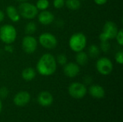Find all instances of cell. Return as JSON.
<instances>
[{
    "label": "cell",
    "mask_w": 123,
    "mask_h": 122,
    "mask_svg": "<svg viewBox=\"0 0 123 122\" xmlns=\"http://www.w3.org/2000/svg\"><path fill=\"white\" fill-rule=\"evenodd\" d=\"M55 58L50 53L43 54L38 60L36 65L37 72L43 76H50L57 70Z\"/></svg>",
    "instance_id": "6da1fadb"
},
{
    "label": "cell",
    "mask_w": 123,
    "mask_h": 122,
    "mask_svg": "<svg viewBox=\"0 0 123 122\" xmlns=\"http://www.w3.org/2000/svg\"><path fill=\"white\" fill-rule=\"evenodd\" d=\"M87 44V38L83 32H76L73 34L68 40V46L70 49L78 52L85 49Z\"/></svg>",
    "instance_id": "7a4b0ae2"
},
{
    "label": "cell",
    "mask_w": 123,
    "mask_h": 122,
    "mask_svg": "<svg viewBox=\"0 0 123 122\" xmlns=\"http://www.w3.org/2000/svg\"><path fill=\"white\" fill-rule=\"evenodd\" d=\"M17 29L13 25L6 24L0 27V40L5 45L14 43L17 39Z\"/></svg>",
    "instance_id": "3957f363"
},
{
    "label": "cell",
    "mask_w": 123,
    "mask_h": 122,
    "mask_svg": "<svg viewBox=\"0 0 123 122\" xmlns=\"http://www.w3.org/2000/svg\"><path fill=\"white\" fill-rule=\"evenodd\" d=\"M17 9L20 17L25 19H33L39 13L36 6L27 1L20 3Z\"/></svg>",
    "instance_id": "277c9868"
},
{
    "label": "cell",
    "mask_w": 123,
    "mask_h": 122,
    "mask_svg": "<svg viewBox=\"0 0 123 122\" xmlns=\"http://www.w3.org/2000/svg\"><path fill=\"white\" fill-rule=\"evenodd\" d=\"M113 68L114 65L112 61L107 57L99 58L96 62V69L102 76L110 75L112 72Z\"/></svg>",
    "instance_id": "5b68a950"
},
{
    "label": "cell",
    "mask_w": 123,
    "mask_h": 122,
    "mask_svg": "<svg viewBox=\"0 0 123 122\" xmlns=\"http://www.w3.org/2000/svg\"><path fill=\"white\" fill-rule=\"evenodd\" d=\"M68 94L75 99H81L87 93L86 85L80 82H74L68 86Z\"/></svg>",
    "instance_id": "8992f818"
},
{
    "label": "cell",
    "mask_w": 123,
    "mask_h": 122,
    "mask_svg": "<svg viewBox=\"0 0 123 122\" xmlns=\"http://www.w3.org/2000/svg\"><path fill=\"white\" fill-rule=\"evenodd\" d=\"M38 42L43 48L47 50L55 49L58 45L56 37L50 32L42 33L38 37Z\"/></svg>",
    "instance_id": "52a82bcc"
},
{
    "label": "cell",
    "mask_w": 123,
    "mask_h": 122,
    "mask_svg": "<svg viewBox=\"0 0 123 122\" xmlns=\"http://www.w3.org/2000/svg\"><path fill=\"white\" fill-rule=\"evenodd\" d=\"M38 42L32 35H25L22 40V48L27 54H33L37 48Z\"/></svg>",
    "instance_id": "ba28073f"
},
{
    "label": "cell",
    "mask_w": 123,
    "mask_h": 122,
    "mask_svg": "<svg viewBox=\"0 0 123 122\" xmlns=\"http://www.w3.org/2000/svg\"><path fill=\"white\" fill-rule=\"evenodd\" d=\"M118 31H119V29H118L117 25L116 24L115 22L112 21L106 22L103 26L102 32L106 35V37H107L109 40L112 39H115Z\"/></svg>",
    "instance_id": "9c48e42d"
},
{
    "label": "cell",
    "mask_w": 123,
    "mask_h": 122,
    "mask_svg": "<svg viewBox=\"0 0 123 122\" xmlns=\"http://www.w3.org/2000/svg\"><path fill=\"white\" fill-rule=\"evenodd\" d=\"M63 73L64 75L70 78L76 77L80 73V66L74 62L67 63L63 65Z\"/></svg>",
    "instance_id": "30bf717a"
},
{
    "label": "cell",
    "mask_w": 123,
    "mask_h": 122,
    "mask_svg": "<svg viewBox=\"0 0 123 122\" xmlns=\"http://www.w3.org/2000/svg\"><path fill=\"white\" fill-rule=\"evenodd\" d=\"M30 94L25 91L18 92L13 99V102L17 106L22 107L28 104L30 101Z\"/></svg>",
    "instance_id": "8fae6325"
},
{
    "label": "cell",
    "mask_w": 123,
    "mask_h": 122,
    "mask_svg": "<svg viewBox=\"0 0 123 122\" xmlns=\"http://www.w3.org/2000/svg\"><path fill=\"white\" fill-rule=\"evenodd\" d=\"M37 103L43 107H48L52 105L53 102V96L49 91H41L37 96Z\"/></svg>",
    "instance_id": "7c38bea8"
},
{
    "label": "cell",
    "mask_w": 123,
    "mask_h": 122,
    "mask_svg": "<svg viewBox=\"0 0 123 122\" xmlns=\"http://www.w3.org/2000/svg\"><path fill=\"white\" fill-rule=\"evenodd\" d=\"M37 19L41 24L44 26H47V25H50L54 22L55 17L51 12L46 9V10L41 11L40 13H38Z\"/></svg>",
    "instance_id": "4fadbf2b"
},
{
    "label": "cell",
    "mask_w": 123,
    "mask_h": 122,
    "mask_svg": "<svg viewBox=\"0 0 123 122\" xmlns=\"http://www.w3.org/2000/svg\"><path fill=\"white\" fill-rule=\"evenodd\" d=\"M89 93L92 97L97 99H101L105 96V88L98 84H93L89 88Z\"/></svg>",
    "instance_id": "5bb4252c"
},
{
    "label": "cell",
    "mask_w": 123,
    "mask_h": 122,
    "mask_svg": "<svg viewBox=\"0 0 123 122\" xmlns=\"http://www.w3.org/2000/svg\"><path fill=\"white\" fill-rule=\"evenodd\" d=\"M6 14L8 18L13 22H17L20 20V15L18 9L12 5H9L6 8Z\"/></svg>",
    "instance_id": "9a60e30c"
},
{
    "label": "cell",
    "mask_w": 123,
    "mask_h": 122,
    "mask_svg": "<svg viewBox=\"0 0 123 122\" xmlns=\"http://www.w3.org/2000/svg\"><path fill=\"white\" fill-rule=\"evenodd\" d=\"M76 53L75 56L76 63H77L79 66L86 65L89 62V58L87 52L82 50Z\"/></svg>",
    "instance_id": "2e32d148"
},
{
    "label": "cell",
    "mask_w": 123,
    "mask_h": 122,
    "mask_svg": "<svg viewBox=\"0 0 123 122\" xmlns=\"http://www.w3.org/2000/svg\"><path fill=\"white\" fill-rule=\"evenodd\" d=\"M36 76V70L31 67L25 68L22 72V78L25 81H31Z\"/></svg>",
    "instance_id": "e0dca14e"
},
{
    "label": "cell",
    "mask_w": 123,
    "mask_h": 122,
    "mask_svg": "<svg viewBox=\"0 0 123 122\" xmlns=\"http://www.w3.org/2000/svg\"><path fill=\"white\" fill-rule=\"evenodd\" d=\"M88 55L91 58H97L100 54L99 47L97 45H91L88 48Z\"/></svg>",
    "instance_id": "ac0fdd59"
},
{
    "label": "cell",
    "mask_w": 123,
    "mask_h": 122,
    "mask_svg": "<svg viewBox=\"0 0 123 122\" xmlns=\"http://www.w3.org/2000/svg\"><path fill=\"white\" fill-rule=\"evenodd\" d=\"M65 5L71 10H77L81 7L80 0H66L65 1Z\"/></svg>",
    "instance_id": "d6986e66"
},
{
    "label": "cell",
    "mask_w": 123,
    "mask_h": 122,
    "mask_svg": "<svg viewBox=\"0 0 123 122\" xmlns=\"http://www.w3.org/2000/svg\"><path fill=\"white\" fill-rule=\"evenodd\" d=\"M37 31V25L34 22H29L25 27V32L27 35H32Z\"/></svg>",
    "instance_id": "ffe728a7"
},
{
    "label": "cell",
    "mask_w": 123,
    "mask_h": 122,
    "mask_svg": "<svg viewBox=\"0 0 123 122\" xmlns=\"http://www.w3.org/2000/svg\"><path fill=\"white\" fill-rule=\"evenodd\" d=\"M50 3L48 0H37L36 2V7L38 9V11H43L48 9L49 7Z\"/></svg>",
    "instance_id": "44dd1931"
},
{
    "label": "cell",
    "mask_w": 123,
    "mask_h": 122,
    "mask_svg": "<svg viewBox=\"0 0 123 122\" xmlns=\"http://www.w3.org/2000/svg\"><path fill=\"white\" fill-rule=\"evenodd\" d=\"M55 60L57 64L63 66L65 64H66L68 63V58L67 56L65 54H59L56 58H55Z\"/></svg>",
    "instance_id": "7402d4cb"
},
{
    "label": "cell",
    "mask_w": 123,
    "mask_h": 122,
    "mask_svg": "<svg viewBox=\"0 0 123 122\" xmlns=\"http://www.w3.org/2000/svg\"><path fill=\"white\" fill-rule=\"evenodd\" d=\"M99 49L104 52H108L110 50V44L109 41H105V42H100Z\"/></svg>",
    "instance_id": "603a6c76"
},
{
    "label": "cell",
    "mask_w": 123,
    "mask_h": 122,
    "mask_svg": "<svg viewBox=\"0 0 123 122\" xmlns=\"http://www.w3.org/2000/svg\"><path fill=\"white\" fill-rule=\"evenodd\" d=\"M115 59L116 63H117L120 65H123V50H119L116 52Z\"/></svg>",
    "instance_id": "cb8c5ba5"
},
{
    "label": "cell",
    "mask_w": 123,
    "mask_h": 122,
    "mask_svg": "<svg viewBox=\"0 0 123 122\" xmlns=\"http://www.w3.org/2000/svg\"><path fill=\"white\" fill-rule=\"evenodd\" d=\"M116 40H117V42L118 43V45L120 46H123V29H119L116 37H115Z\"/></svg>",
    "instance_id": "d4e9b609"
},
{
    "label": "cell",
    "mask_w": 123,
    "mask_h": 122,
    "mask_svg": "<svg viewBox=\"0 0 123 122\" xmlns=\"http://www.w3.org/2000/svg\"><path fill=\"white\" fill-rule=\"evenodd\" d=\"M9 89L6 87H1L0 88V99H4L9 96Z\"/></svg>",
    "instance_id": "484cf974"
},
{
    "label": "cell",
    "mask_w": 123,
    "mask_h": 122,
    "mask_svg": "<svg viewBox=\"0 0 123 122\" xmlns=\"http://www.w3.org/2000/svg\"><path fill=\"white\" fill-rule=\"evenodd\" d=\"M53 5L57 9H62L65 6V0H53Z\"/></svg>",
    "instance_id": "4316f807"
},
{
    "label": "cell",
    "mask_w": 123,
    "mask_h": 122,
    "mask_svg": "<svg viewBox=\"0 0 123 122\" xmlns=\"http://www.w3.org/2000/svg\"><path fill=\"white\" fill-rule=\"evenodd\" d=\"M92 82V78L90 76H86L84 78V85H89Z\"/></svg>",
    "instance_id": "83f0119b"
},
{
    "label": "cell",
    "mask_w": 123,
    "mask_h": 122,
    "mask_svg": "<svg viewBox=\"0 0 123 122\" xmlns=\"http://www.w3.org/2000/svg\"><path fill=\"white\" fill-rule=\"evenodd\" d=\"M4 51H5V52H9V53L13 52V51H14V47H13V46L12 45V44L6 45L5 47H4Z\"/></svg>",
    "instance_id": "f1b7e54d"
},
{
    "label": "cell",
    "mask_w": 123,
    "mask_h": 122,
    "mask_svg": "<svg viewBox=\"0 0 123 122\" xmlns=\"http://www.w3.org/2000/svg\"><path fill=\"white\" fill-rule=\"evenodd\" d=\"M99 39L100 40V42H105V41H109V40L107 39V37H106V35L102 32L99 35Z\"/></svg>",
    "instance_id": "f546056e"
},
{
    "label": "cell",
    "mask_w": 123,
    "mask_h": 122,
    "mask_svg": "<svg viewBox=\"0 0 123 122\" xmlns=\"http://www.w3.org/2000/svg\"><path fill=\"white\" fill-rule=\"evenodd\" d=\"M94 3L97 5H104L107 2V0H94Z\"/></svg>",
    "instance_id": "4dcf8cb0"
},
{
    "label": "cell",
    "mask_w": 123,
    "mask_h": 122,
    "mask_svg": "<svg viewBox=\"0 0 123 122\" xmlns=\"http://www.w3.org/2000/svg\"><path fill=\"white\" fill-rule=\"evenodd\" d=\"M4 17H5V14H4V12L2 11V10H0V23H1L4 19Z\"/></svg>",
    "instance_id": "1f68e13d"
},
{
    "label": "cell",
    "mask_w": 123,
    "mask_h": 122,
    "mask_svg": "<svg viewBox=\"0 0 123 122\" xmlns=\"http://www.w3.org/2000/svg\"><path fill=\"white\" fill-rule=\"evenodd\" d=\"M2 108H3V104H2L1 99H0V113H1V111H2Z\"/></svg>",
    "instance_id": "d6a6232c"
},
{
    "label": "cell",
    "mask_w": 123,
    "mask_h": 122,
    "mask_svg": "<svg viewBox=\"0 0 123 122\" xmlns=\"http://www.w3.org/2000/svg\"><path fill=\"white\" fill-rule=\"evenodd\" d=\"M14 1H18V2H19V3H22V2L27 1V0H14Z\"/></svg>",
    "instance_id": "836d02e7"
},
{
    "label": "cell",
    "mask_w": 123,
    "mask_h": 122,
    "mask_svg": "<svg viewBox=\"0 0 123 122\" xmlns=\"http://www.w3.org/2000/svg\"><path fill=\"white\" fill-rule=\"evenodd\" d=\"M80 1H85V0H80Z\"/></svg>",
    "instance_id": "e575fe53"
}]
</instances>
